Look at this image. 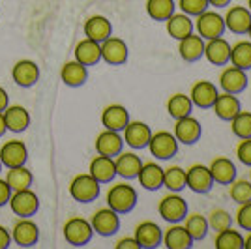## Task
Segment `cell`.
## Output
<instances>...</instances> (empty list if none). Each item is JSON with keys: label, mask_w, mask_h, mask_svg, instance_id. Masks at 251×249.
I'll return each mask as SVG.
<instances>
[{"label": "cell", "mask_w": 251, "mask_h": 249, "mask_svg": "<svg viewBox=\"0 0 251 249\" xmlns=\"http://www.w3.org/2000/svg\"><path fill=\"white\" fill-rule=\"evenodd\" d=\"M137 200H139V195H137L135 187L126 184V182L115 184L107 191V206L113 208L118 214L131 212L137 206Z\"/></svg>", "instance_id": "obj_1"}, {"label": "cell", "mask_w": 251, "mask_h": 249, "mask_svg": "<svg viewBox=\"0 0 251 249\" xmlns=\"http://www.w3.org/2000/svg\"><path fill=\"white\" fill-rule=\"evenodd\" d=\"M70 195L72 199H75L77 202H92L100 197V189H101V184L96 180L90 173H84V174H77V176L70 182Z\"/></svg>", "instance_id": "obj_2"}, {"label": "cell", "mask_w": 251, "mask_h": 249, "mask_svg": "<svg viewBox=\"0 0 251 249\" xmlns=\"http://www.w3.org/2000/svg\"><path fill=\"white\" fill-rule=\"evenodd\" d=\"M62 234H64V240L70 246L79 248V246H86L92 240L94 230H92V225H90L88 219L81 218V216H74V218H70L64 223Z\"/></svg>", "instance_id": "obj_3"}, {"label": "cell", "mask_w": 251, "mask_h": 249, "mask_svg": "<svg viewBox=\"0 0 251 249\" xmlns=\"http://www.w3.org/2000/svg\"><path fill=\"white\" fill-rule=\"evenodd\" d=\"M157 212L161 219H165L167 223H182L188 216V202L180 193L169 191V195L159 200Z\"/></svg>", "instance_id": "obj_4"}, {"label": "cell", "mask_w": 251, "mask_h": 249, "mask_svg": "<svg viewBox=\"0 0 251 249\" xmlns=\"http://www.w3.org/2000/svg\"><path fill=\"white\" fill-rule=\"evenodd\" d=\"M193 28L197 30L202 40H212V38H220L223 36V32L227 30L225 28V19L223 15H220L218 11H202L201 15L195 17V23H193Z\"/></svg>", "instance_id": "obj_5"}, {"label": "cell", "mask_w": 251, "mask_h": 249, "mask_svg": "<svg viewBox=\"0 0 251 249\" xmlns=\"http://www.w3.org/2000/svg\"><path fill=\"white\" fill-rule=\"evenodd\" d=\"M178 145L180 143H178L176 137L173 135L171 131H156V133H152V137H150L147 148L156 159L165 161V159H171V157L176 156Z\"/></svg>", "instance_id": "obj_6"}, {"label": "cell", "mask_w": 251, "mask_h": 249, "mask_svg": "<svg viewBox=\"0 0 251 249\" xmlns=\"http://www.w3.org/2000/svg\"><path fill=\"white\" fill-rule=\"evenodd\" d=\"M90 225H92V230L96 234L103 236V238H109L118 232L120 228V214L115 212L113 208H100L96 210L90 218Z\"/></svg>", "instance_id": "obj_7"}, {"label": "cell", "mask_w": 251, "mask_h": 249, "mask_svg": "<svg viewBox=\"0 0 251 249\" xmlns=\"http://www.w3.org/2000/svg\"><path fill=\"white\" fill-rule=\"evenodd\" d=\"M8 204H10L11 212L15 216H19V218H30V216H34L38 212V208H40V199L28 187V189H21V191H13Z\"/></svg>", "instance_id": "obj_8"}, {"label": "cell", "mask_w": 251, "mask_h": 249, "mask_svg": "<svg viewBox=\"0 0 251 249\" xmlns=\"http://www.w3.org/2000/svg\"><path fill=\"white\" fill-rule=\"evenodd\" d=\"M173 135L176 137V141L180 145H195L202 135V125L195 116H184V118H178L175 120V129H173Z\"/></svg>", "instance_id": "obj_9"}, {"label": "cell", "mask_w": 251, "mask_h": 249, "mask_svg": "<svg viewBox=\"0 0 251 249\" xmlns=\"http://www.w3.org/2000/svg\"><path fill=\"white\" fill-rule=\"evenodd\" d=\"M186 187L191 189L193 193H208L210 189L214 187V180L210 174L208 165H202V163H195L186 171Z\"/></svg>", "instance_id": "obj_10"}, {"label": "cell", "mask_w": 251, "mask_h": 249, "mask_svg": "<svg viewBox=\"0 0 251 249\" xmlns=\"http://www.w3.org/2000/svg\"><path fill=\"white\" fill-rule=\"evenodd\" d=\"M124 133V143L127 146H131L133 150H143L148 146V141L152 137V129L150 125L141 122V120H129L127 125L122 129Z\"/></svg>", "instance_id": "obj_11"}, {"label": "cell", "mask_w": 251, "mask_h": 249, "mask_svg": "<svg viewBox=\"0 0 251 249\" xmlns=\"http://www.w3.org/2000/svg\"><path fill=\"white\" fill-rule=\"evenodd\" d=\"M100 45H101V60H105L107 64H111V66H122V64L127 62L129 49H127V43L124 40L115 38V36H109Z\"/></svg>", "instance_id": "obj_12"}, {"label": "cell", "mask_w": 251, "mask_h": 249, "mask_svg": "<svg viewBox=\"0 0 251 249\" xmlns=\"http://www.w3.org/2000/svg\"><path fill=\"white\" fill-rule=\"evenodd\" d=\"M0 161L6 169L10 167L26 165L28 161V148L23 141H6L0 148Z\"/></svg>", "instance_id": "obj_13"}, {"label": "cell", "mask_w": 251, "mask_h": 249, "mask_svg": "<svg viewBox=\"0 0 251 249\" xmlns=\"http://www.w3.org/2000/svg\"><path fill=\"white\" fill-rule=\"evenodd\" d=\"M11 242L21 248H30L40 238V228L30 218H21L11 228Z\"/></svg>", "instance_id": "obj_14"}, {"label": "cell", "mask_w": 251, "mask_h": 249, "mask_svg": "<svg viewBox=\"0 0 251 249\" xmlns=\"http://www.w3.org/2000/svg\"><path fill=\"white\" fill-rule=\"evenodd\" d=\"M220 88L223 92L240 94L248 88V72L236 66H227L220 75Z\"/></svg>", "instance_id": "obj_15"}, {"label": "cell", "mask_w": 251, "mask_h": 249, "mask_svg": "<svg viewBox=\"0 0 251 249\" xmlns=\"http://www.w3.org/2000/svg\"><path fill=\"white\" fill-rule=\"evenodd\" d=\"M218 94H220V90H218V86L212 81H197L191 86V90H189V100H191L193 107L212 109Z\"/></svg>", "instance_id": "obj_16"}, {"label": "cell", "mask_w": 251, "mask_h": 249, "mask_svg": "<svg viewBox=\"0 0 251 249\" xmlns=\"http://www.w3.org/2000/svg\"><path fill=\"white\" fill-rule=\"evenodd\" d=\"M223 19H225L227 30L238 36H246L251 25V11L246 6H230Z\"/></svg>", "instance_id": "obj_17"}, {"label": "cell", "mask_w": 251, "mask_h": 249, "mask_svg": "<svg viewBox=\"0 0 251 249\" xmlns=\"http://www.w3.org/2000/svg\"><path fill=\"white\" fill-rule=\"evenodd\" d=\"M135 238L141 249H156L163 242V230L154 221H143L137 225Z\"/></svg>", "instance_id": "obj_18"}, {"label": "cell", "mask_w": 251, "mask_h": 249, "mask_svg": "<svg viewBox=\"0 0 251 249\" xmlns=\"http://www.w3.org/2000/svg\"><path fill=\"white\" fill-rule=\"evenodd\" d=\"M96 152L101 156L115 157L122 152L124 148V137L120 135V131H113V129H103L100 135L96 137Z\"/></svg>", "instance_id": "obj_19"}, {"label": "cell", "mask_w": 251, "mask_h": 249, "mask_svg": "<svg viewBox=\"0 0 251 249\" xmlns=\"http://www.w3.org/2000/svg\"><path fill=\"white\" fill-rule=\"evenodd\" d=\"M11 77L17 86L21 88H30L34 84L40 81V68L38 64L32 62V60H19L15 62V66L11 68Z\"/></svg>", "instance_id": "obj_20"}, {"label": "cell", "mask_w": 251, "mask_h": 249, "mask_svg": "<svg viewBox=\"0 0 251 249\" xmlns=\"http://www.w3.org/2000/svg\"><path fill=\"white\" fill-rule=\"evenodd\" d=\"M204 43L206 40H202L199 34H193V32L186 38L178 40L180 58L184 62H197L201 58H204Z\"/></svg>", "instance_id": "obj_21"}, {"label": "cell", "mask_w": 251, "mask_h": 249, "mask_svg": "<svg viewBox=\"0 0 251 249\" xmlns=\"http://www.w3.org/2000/svg\"><path fill=\"white\" fill-rule=\"evenodd\" d=\"M212 109H214V113H216V116L220 120L230 122L242 111V103L236 94L223 92V94H218V98H216V101L212 105Z\"/></svg>", "instance_id": "obj_22"}, {"label": "cell", "mask_w": 251, "mask_h": 249, "mask_svg": "<svg viewBox=\"0 0 251 249\" xmlns=\"http://www.w3.org/2000/svg\"><path fill=\"white\" fill-rule=\"evenodd\" d=\"M204 58L214 66H225L229 64L230 58V43L220 36V38H212L204 43Z\"/></svg>", "instance_id": "obj_23"}, {"label": "cell", "mask_w": 251, "mask_h": 249, "mask_svg": "<svg viewBox=\"0 0 251 249\" xmlns=\"http://www.w3.org/2000/svg\"><path fill=\"white\" fill-rule=\"evenodd\" d=\"M129 111L126 109L124 105H107L101 113V124H103L105 129H113V131H120L124 129L127 122H129Z\"/></svg>", "instance_id": "obj_24"}, {"label": "cell", "mask_w": 251, "mask_h": 249, "mask_svg": "<svg viewBox=\"0 0 251 249\" xmlns=\"http://www.w3.org/2000/svg\"><path fill=\"white\" fill-rule=\"evenodd\" d=\"M208 169L214 184H220V186H229L230 182L236 178V174H238L234 161H230L229 157H223V156L212 159Z\"/></svg>", "instance_id": "obj_25"}, {"label": "cell", "mask_w": 251, "mask_h": 249, "mask_svg": "<svg viewBox=\"0 0 251 249\" xmlns=\"http://www.w3.org/2000/svg\"><path fill=\"white\" fill-rule=\"evenodd\" d=\"M88 173L100 182V184H109L116 178V167H115V157L109 156H98L90 161V167H88Z\"/></svg>", "instance_id": "obj_26"}, {"label": "cell", "mask_w": 251, "mask_h": 249, "mask_svg": "<svg viewBox=\"0 0 251 249\" xmlns=\"http://www.w3.org/2000/svg\"><path fill=\"white\" fill-rule=\"evenodd\" d=\"M115 167L116 176L124 178V180H133L143 167V159L133 152H120L118 156H115Z\"/></svg>", "instance_id": "obj_27"}, {"label": "cell", "mask_w": 251, "mask_h": 249, "mask_svg": "<svg viewBox=\"0 0 251 249\" xmlns=\"http://www.w3.org/2000/svg\"><path fill=\"white\" fill-rule=\"evenodd\" d=\"M167 249H189L193 248V238L189 236L184 225L180 223H169V228L163 232V242Z\"/></svg>", "instance_id": "obj_28"}, {"label": "cell", "mask_w": 251, "mask_h": 249, "mask_svg": "<svg viewBox=\"0 0 251 249\" xmlns=\"http://www.w3.org/2000/svg\"><path fill=\"white\" fill-rule=\"evenodd\" d=\"M4 120H6V127L8 131L13 133H21L30 125V113L23 107V105H8L4 111Z\"/></svg>", "instance_id": "obj_29"}, {"label": "cell", "mask_w": 251, "mask_h": 249, "mask_svg": "<svg viewBox=\"0 0 251 249\" xmlns=\"http://www.w3.org/2000/svg\"><path fill=\"white\" fill-rule=\"evenodd\" d=\"M137 180L141 187H145L147 191H157L159 187H163V167L154 163V161H148L143 163Z\"/></svg>", "instance_id": "obj_30"}, {"label": "cell", "mask_w": 251, "mask_h": 249, "mask_svg": "<svg viewBox=\"0 0 251 249\" xmlns=\"http://www.w3.org/2000/svg\"><path fill=\"white\" fill-rule=\"evenodd\" d=\"M84 36L94 40V42L101 43L109 36H113V25L105 15H92L84 23Z\"/></svg>", "instance_id": "obj_31"}, {"label": "cell", "mask_w": 251, "mask_h": 249, "mask_svg": "<svg viewBox=\"0 0 251 249\" xmlns=\"http://www.w3.org/2000/svg\"><path fill=\"white\" fill-rule=\"evenodd\" d=\"M60 79H62V83L66 86H70V88H79V86H83L86 83V79H88V68L84 66V64L77 62V60H70V62H66L62 66V70H60Z\"/></svg>", "instance_id": "obj_32"}, {"label": "cell", "mask_w": 251, "mask_h": 249, "mask_svg": "<svg viewBox=\"0 0 251 249\" xmlns=\"http://www.w3.org/2000/svg\"><path fill=\"white\" fill-rule=\"evenodd\" d=\"M75 60L88 66H96L101 60V45L90 38H84L75 45Z\"/></svg>", "instance_id": "obj_33"}, {"label": "cell", "mask_w": 251, "mask_h": 249, "mask_svg": "<svg viewBox=\"0 0 251 249\" xmlns=\"http://www.w3.org/2000/svg\"><path fill=\"white\" fill-rule=\"evenodd\" d=\"M165 28H167V34L173 40H182V38H186L193 32V19L189 15H186L184 11H180V13L175 11L165 21Z\"/></svg>", "instance_id": "obj_34"}, {"label": "cell", "mask_w": 251, "mask_h": 249, "mask_svg": "<svg viewBox=\"0 0 251 249\" xmlns=\"http://www.w3.org/2000/svg\"><path fill=\"white\" fill-rule=\"evenodd\" d=\"M4 180L8 182L11 191H21V189H28L32 186L34 176H32L30 169H26L25 165H19V167H10Z\"/></svg>", "instance_id": "obj_35"}, {"label": "cell", "mask_w": 251, "mask_h": 249, "mask_svg": "<svg viewBox=\"0 0 251 249\" xmlns=\"http://www.w3.org/2000/svg\"><path fill=\"white\" fill-rule=\"evenodd\" d=\"M193 111V103H191V100H189V96L186 94L178 92V94H173L171 98H169L167 101V113L171 118H184V116H188L191 114Z\"/></svg>", "instance_id": "obj_36"}, {"label": "cell", "mask_w": 251, "mask_h": 249, "mask_svg": "<svg viewBox=\"0 0 251 249\" xmlns=\"http://www.w3.org/2000/svg\"><path fill=\"white\" fill-rule=\"evenodd\" d=\"M175 10H176L175 0H147V13L154 21L165 23L175 13Z\"/></svg>", "instance_id": "obj_37"}, {"label": "cell", "mask_w": 251, "mask_h": 249, "mask_svg": "<svg viewBox=\"0 0 251 249\" xmlns=\"http://www.w3.org/2000/svg\"><path fill=\"white\" fill-rule=\"evenodd\" d=\"M184 221H186L184 227L189 232V236L193 238V242H201V240L206 238L210 227L208 219L204 218V216H201V214H188Z\"/></svg>", "instance_id": "obj_38"}, {"label": "cell", "mask_w": 251, "mask_h": 249, "mask_svg": "<svg viewBox=\"0 0 251 249\" xmlns=\"http://www.w3.org/2000/svg\"><path fill=\"white\" fill-rule=\"evenodd\" d=\"M163 187L175 193L186 189V169H182L180 165H171L169 169H163Z\"/></svg>", "instance_id": "obj_39"}, {"label": "cell", "mask_w": 251, "mask_h": 249, "mask_svg": "<svg viewBox=\"0 0 251 249\" xmlns=\"http://www.w3.org/2000/svg\"><path fill=\"white\" fill-rule=\"evenodd\" d=\"M216 249H244V236L240 230L227 227L216 234Z\"/></svg>", "instance_id": "obj_40"}, {"label": "cell", "mask_w": 251, "mask_h": 249, "mask_svg": "<svg viewBox=\"0 0 251 249\" xmlns=\"http://www.w3.org/2000/svg\"><path fill=\"white\" fill-rule=\"evenodd\" d=\"M229 62L244 72L251 70V42H238L230 47Z\"/></svg>", "instance_id": "obj_41"}, {"label": "cell", "mask_w": 251, "mask_h": 249, "mask_svg": "<svg viewBox=\"0 0 251 249\" xmlns=\"http://www.w3.org/2000/svg\"><path fill=\"white\" fill-rule=\"evenodd\" d=\"M229 195L236 204H244L251 200V182L250 180H238L234 178L229 184Z\"/></svg>", "instance_id": "obj_42"}, {"label": "cell", "mask_w": 251, "mask_h": 249, "mask_svg": "<svg viewBox=\"0 0 251 249\" xmlns=\"http://www.w3.org/2000/svg\"><path fill=\"white\" fill-rule=\"evenodd\" d=\"M230 129L238 139H248L251 137V113L250 111H240L232 120H230Z\"/></svg>", "instance_id": "obj_43"}, {"label": "cell", "mask_w": 251, "mask_h": 249, "mask_svg": "<svg viewBox=\"0 0 251 249\" xmlns=\"http://www.w3.org/2000/svg\"><path fill=\"white\" fill-rule=\"evenodd\" d=\"M206 219H208V227L212 230H216V232H220V230H223V228L227 227H232V216H230L227 210H223V208L212 210Z\"/></svg>", "instance_id": "obj_44"}, {"label": "cell", "mask_w": 251, "mask_h": 249, "mask_svg": "<svg viewBox=\"0 0 251 249\" xmlns=\"http://www.w3.org/2000/svg\"><path fill=\"white\" fill-rule=\"evenodd\" d=\"M178 8L189 17H197L210 8L208 0H178Z\"/></svg>", "instance_id": "obj_45"}, {"label": "cell", "mask_w": 251, "mask_h": 249, "mask_svg": "<svg viewBox=\"0 0 251 249\" xmlns=\"http://www.w3.org/2000/svg\"><path fill=\"white\" fill-rule=\"evenodd\" d=\"M236 223L242 230H251V200L238 204V212H236Z\"/></svg>", "instance_id": "obj_46"}, {"label": "cell", "mask_w": 251, "mask_h": 249, "mask_svg": "<svg viewBox=\"0 0 251 249\" xmlns=\"http://www.w3.org/2000/svg\"><path fill=\"white\" fill-rule=\"evenodd\" d=\"M236 157L242 165L251 167V137L240 139V143L236 146Z\"/></svg>", "instance_id": "obj_47"}, {"label": "cell", "mask_w": 251, "mask_h": 249, "mask_svg": "<svg viewBox=\"0 0 251 249\" xmlns=\"http://www.w3.org/2000/svg\"><path fill=\"white\" fill-rule=\"evenodd\" d=\"M11 187L8 186V182L4 180V178H0V208L6 206L8 202H10V197H11Z\"/></svg>", "instance_id": "obj_48"}, {"label": "cell", "mask_w": 251, "mask_h": 249, "mask_svg": "<svg viewBox=\"0 0 251 249\" xmlns=\"http://www.w3.org/2000/svg\"><path fill=\"white\" fill-rule=\"evenodd\" d=\"M116 249H141L139 246V242H137L135 236H131V238H122L116 242Z\"/></svg>", "instance_id": "obj_49"}, {"label": "cell", "mask_w": 251, "mask_h": 249, "mask_svg": "<svg viewBox=\"0 0 251 249\" xmlns=\"http://www.w3.org/2000/svg\"><path fill=\"white\" fill-rule=\"evenodd\" d=\"M11 244V234L8 232V228H4L0 225V249H8Z\"/></svg>", "instance_id": "obj_50"}, {"label": "cell", "mask_w": 251, "mask_h": 249, "mask_svg": "<svg viewBox=\"0 0 251 249\" xmlns=\"http://www.w3.org/2000/svg\"><path fill=\"white\" fill-rule=\"evenodd\" d=\"M8 105H10V96H8V92H6V90L0 86V113H2V111H4Z\"/></svg>", "instance_id": "obj_51"}, {"label": "cell", "mask_w": 251, "mask_h": 249, "mask_svg": "<svg viewBox=\"0 0 251 249\" xmlns=\"http://www.w3.org/2000/svg\"><path fill=\"white\" fill-rule=\"evenodd\" d=\"M208 4L212 8H227L230 6V0H208Z\"/></svg>", "instance_id": "obj_52"}, {"label": "cell", "mask_w": 251, "mask_h": 249, "mask_svg": "<svg viewBox=\"0 0 251 249\" xmlns=\"http://www.w3.org/2000/svg\"><path fill=\"white\" fill-rule=\"evenodd\" d=\"M8 131V127H6V120H4V114L0 113V137L4 135Z\"/></svg>", "instance_id": "obj_53"}, {"label": "cell", "mask_w": 251, "mask_h": 249, "mask_svg": "<svg viewBox=\"0 0 251 249\" xmlns=\"http://www.w3.org/2000/svg\"><path fill=\"white\" fill-rule=\"evenodd\" d=\"M244 249H251V230H250V234L244 238Z\"/></svg>", "instance_id": "obj_54"}, {"label": "cell", "mask_w": 251, "mask_h": 249, "mask_svg": "<svg viewBox=\"0 0 251 249\" xmlns=\"http://www.w3.org/2000/svg\"><path fill=\"white\" fill-rule=\"evenodd\" d=\"M246 36H250V42H251V25H250V28H248V34Z\"/></svg>", "instance_id": "obj_55"}, {"label": "cell", "mask_w": 251, "mask_h": 249, "mask_svg": "<svg viewBox=\"0 0 251 249\" xmlns=\"http://www.w3.org/2000/svg\"><path fill=\"white\" fill-rule=\"evenodd\" d=\"M248 10L251 11V0H248Z\"/></svg>", "instance_id": "obj_56"}, {"label": "cell", "mask_w": 251, "mask_h": 249, "mask_svg": "<svg viewBox=\"0 0 251 249\" xmlns=\"http://www.w3.org/2000/svg\"><path fill=\"white\" fill-rule=\"evenodd\" d=\"M2 169H4V165H2V161H0V171H2Z\"/></svg>", "instance_id": "obj_57"}, {"label": "cell", "mask_w": 251, "mask_h": 249, "mask_svg": "<svg viewBox=\"0 0 251 249\" xmlns=\"http://www.w3.org/2000/svg\"><path fill=\"white\" fill-rule=\"evenodd\" d=\"M250 182H251V174H250Z\"/></svg>", "instance_id": "obj_58"}]
</instances>
